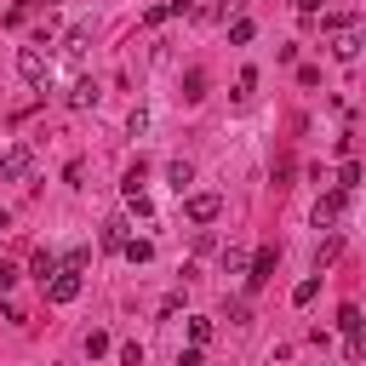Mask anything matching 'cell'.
Masks as SVG:
<instances>
[{"mask_svg": "<svg viewBox=\"0 0 366 366\" xmlns=\"http://www.w3.org/2000/svg\"><path fill=\"white\" fill-rule=\"evenodd\" d=\"M17 74H23L29 86H46V80H51V57H46L40 46H23V51H17Z\"/></svg>", "mask_w": 366, "mask_h": 366, "instance_id": "obj_1", "label": "cell"}, {"mask_svg": "<svg viewBox=\"0 0 366 366\" xmlns=\"http://www.w3.org/2000/svg\"><path fill=\"white\" fill-rule=\"evenodd\" d=\"M29 172H34V149H29V143H11V149L0 154V177H6V183H23Z\"/></svg>", "mask_w": 366, "mask_h": 366, "instance_id": "obj_2", "label": "cell"}, {"mask_svg": "<svg viewBox=\"0 0 366 366\" xmlns=\"http://www.w3.org/2000/svg\"><path fill=\"white\" fill-rule=\"evenodd\" d=\"M46 297H51V303H74V297H80V269L57 263V274L46 280Z\"/></svg>", "mask_w": 366, "mask_h": 366, "instance_id": "obj_3", "label": "cell"}, {"mask_svg": "<svg viewBox=\"0 0 366 366\" xmlns=\"http://www.w3.org/2000/svg\"><path fill=\"white\" fill-rule=\"evenodd\" d=\"M274 257H280L274 246H257V252L246 257V286H252V292H257V286H263V280L274 274Z\"/></svg>", "mask_w": 366, "mask_h": 366, "instance_id": "obj_4", "label": "cell"}, {"mask_svg": "<svg viewBox=\"0 0 366 366\" xmlns=\"http://www.w3.org/2000/svg\"><path fill=\"white\" fill-rule=\"evenodd\" d=\"M337 223H343V189L315 200V229H337Z\"/></svg>", "mask_w": 366, "mask_h": 366, "instance_id": "obj_5", "label": "cell"}, {"mask_svg": "<svg viewBox=\"0 0 366 366\" xmlns=\"http://www.w3.org/2000/svg\"><path fill=\"white\" fill-rule=\"evenodd\" d=\"M223 212V200L212 194V189H200V194H189V223H212Z\"/></svg>", "mask_w": 366, "mask_h": 366, "instance_id": "obj_6", "label": "cell"}, {"mask_svg": "<svg viewBox=\"0 0 366 366\" xmlns=\"http://www.w3.org/2000/svg\"><path fill=\"white\" fill-rule=\"evenodd\" d=\"M183 11H194V0H160V6H149V11H143V23L154 29V23H166V17H183Z\"/></svg>", "mask_w": 366, "mask_h": 366, "instance_id": "obj_7", "label": "cell"}, {"mask_svg": "<svg viewBox=\"0 0 366 366\" xmlns=\"http://www.w3.org/2000/svg\"><path fill=\"white\" fill-rule=\"evenodd\" d=\"M97 103V80H74L69 86V109H92Z\"/></svg>", "mask_w": 366, "mask_h": 366, "instance_id": "obj_8", "label": "cell"}, {"mask_svg": "<svg viewBox=\"0 0 366 366\" xmlns=\"http://www.w3.org/2000/svg\"><path fill=\"white\" fill-rule=\"evenodd\" d=\"M166 183H172L177 194H189V183H194V166H189V160H172V166H166Z\"/></svg>", "mask_w": 366, "mask_h": 366, "instance_id": "obj_9", "label": "cell"}, {"mask_svg": "<svg viewBox=\"0 0 366 366\" xmlns=\"http://www.w3.org/2000/svg\"><path fill=\"white\" fill-rule=\"evenodd\" d=\"M126 240H132V234H126V217H109V223H103V246H109V252H120Z\"/></svg>", "mask_w": 366, "mask_h": 366, "instance_id": "obj_10", "label": "cell"}, {"mask_svg": "<svg viewBox=\"0 0 366 366\" xmlns=\"http://www.w3.org/2000/svg\"><path fill=\"white\" fill-rule=\"evenodd\" d=\"M200 97H206V74L189 69V74H183V103H200Z\"/></svg>", "mask_w": 366, "mask_h": 366, "instance_id": "obj_11", "label": "cell"}, {"mask_svg": "<svg viewBox=\"0 0 366 366\" xmlns=\"http://www.w3.org/2000/svg\"><path fill=\"white\" fill-rule=\"evenodd\" d=\"M34 6H46V0H17V6L6 11V29H17V23H29V17H34Z\"/></svg>", "mask_w": 366, "mask_h": 366, "instance_id": "obj_12", "label": "cell"}, {"mask_svg": "<svg viewBox=\"0 0 366 366\" xmlns=\"http://www.w3.org/2000/svg\"><path fill=\"white\" fill-rule=\"evenodd\" d=\"M86 34H92V23H74V29H69V40H63V51H69V57H80V51H86Z\"/></svg>", "mask_w": 366, "mask_h": 366, "instance_id": "obj_13", "label": "cell"}, {"mask_svg": "<svg viewBox=\"0 0 366 366\" xmlns=\"http://www.w3.org/2000/svg\"><path fill=\"white\" fill-rule=\"evenodd\" d=\"M360 46H366V34H349V29H343V34H337V46H332V51H337V57H343V63H349V57H355V51H360Z\"/></svg>", "mask_w": 366, "mask_h": 366, "instance_id": "obj_14", "label": "cell"}, {"mask_svg": "<svg viewBox=\"0 0 366 366\" xmlns=\"http://www.w3.org/2000/svg\"><path fill=\"white\" fill-rule=\"evenodd\" d=\"M315 292H320V274H309V280H297V286H292V303L303 309V303H315Z\"/></svg>", "mask_w": 366, "mask_h": 366, "instance_id": "obj_15", "label": "cell"}, {"mask_svg": "<svg viewBox=\"0 0 366 366\" xmlns=\"http://www.w3.org/2000/svg\"><path fill=\"white\" fill-rule=\"evenodd\" d=\"M337 326H343L349 337H360V326H366V320H360V309H355V303H343V309H337Z\"/></svg>", "mask_w": 366, "mask_h": 366, "instance_id": "obj_16", "label": "cell"}, {"mask_svg": "<svg viewBox=\"0 0 366 366\" xmlns=\"http://www.w3.org/2000/svg\"><path fill=\"white\" fill-rule=\"evenodd\" d=\"M252 34H257V29H252V17H234V23H229V46H246Z\"/></svg>", "mask_w": 366, "mask_h": 366, "instance_id": "obj_17", "label": "cell"}, {"mask_svg": "<svg viewBox=\"0 0 366 366\" xmlns=\"http://www.w3.org/2000/svg\"><path fill=\"white\" fill-rule=\"evenodd\" d=\"M29 269H34V274H40V280H51V274H57V257H51V252H46V246H40V252H34V263H29Z\"/></svg>", "mask_w": 366, "mask_h": 366, "instance_id": "obj_18", "label": "cell"}, {"mask_svg": "<svg viewBox=\"0 0 366 366\" xmlns=\"http://www.w3.org/2000/svg\"><path fill=\"white\" fill-rule=\"evenodd\" d=\"M355 183H360V160H343L337 166V189H355Z\"/></svg>", "mask_w": 366, "mask_h": 366, "instance_id": "obj_19", "label": "cell"}, {"mask_svg": "<svg viewBox=\"0 0 366 366\" xmlns=\"http://www.w3.org/2000/svg\"><path fill=\"white\" fill-rule=\"evenodd\" d=\"M120 252H126V257H132V263H149V257H154V246H149V240H126V246H120Z\"/></svg>", "mask_w": 366, "mask_h": 366, "instance_id": "obj_20", "label": "cell"}, {"mask_svg": "<svg viewBox=\"0 0 366 366\" xmlns=\"http://www.w3.org/2000/svg\"><path fill=\"white\" fill-rule=\"evenodd\" d=\"M252 320V303L246 297H229V326H246Z\"/></svg>", "mask_w": 366, "mask_h": 366, "instance_id": "obj_21", "label": "cell"}, {"mask_svg": "<svg viewBox=\"0 0 366 366\" xmlns=\"http://www.w3.org/2000/svg\"><path fill=\"white\" fill-rule=\"evenodd\" d=\"M189 343L206 349V343H212V320H189Z\"/></svg>", "mask_w": 366, "mask_h": 366, "instance_id": "obj_22", "label": "cell"}, {"mask_svg": "<svg viewBox=\"0 0 366 366\" xmlns=\"http://www.w3.org/2000/svg\"><path fill=\"white\" fill-rule=\"evenodd\" d=\"M257 92V69H240V80H234V97H252Z\"/></svg>", "mask_w": 366, "mask_h": 366, "instance_id": "obj_23", "label": "cell"}, {"mask_svg": "<svg viewBox=\"0 0 366 366\" xmlns=\"http://www.w3.org/2000/svg\"><path fill=\"white\" fill-rule=\"evenodd\" d=\"M223 269L240 274V269H246V252H240V246H223Z\"/></svg>", "mask_w": 366, "mask_h": 366, "instance_id": "obj_24", "label": "cell"}, {"mask_svg": "<svg viewBox=\"0 0 366 366\" xmlns=\"http://www.w3.org/2000/svg\"><path fill=\"white\" fill-rule=\"evenodd\" d=\"M86 355H92V360L109 355V332H86Z\"/></svg>", "mask_w": 366, "mask_h": 366, "instance_id": "obj_25", "label": "cell"}, {"mask_svg": "<svg viewBox=\"0 0 366 366\" xmlns=\"http://www.w3.org/2000/svg\"><path fill=\"white\" fill-rule=\"evenodd\" d=\"M63 263H69V269H86V263H92V246H74V252H69Z\"/></svg>", "mask_w": 366, "mask_h": 366, "instance_id": "obj_26", "label": "cell"}, {"mask_svg": "<svg viewBox=\"0 0 366 366\" xmlns=\"http://www.w3.org/2000/svg\"><path fill=\"white\" fill-rule=\"evenodd\" d=\"M120 366H143V349L137 343H120Z\"/></svg>", "mask_w": 366, "mask_h": 366, "instance_id": "obj_27", "label": "cell"}, {"mask_svg": "<svg viewBox=\"0 0 366 366\" xmlns=\"http://www.w3.org/2000/svg\"><path fill=\"white\" fill-rule=\"evenodd\" d=\"M11 286H17V269H11V263H0V292H11Z\"/></svg>", "mask_w": 366, "mask_h": 366, "instance_id": "obj_28", "label": "cell"}, {"mask_svg": "<svg viewBox=\"0 0 366 366\" xmlns=\"http://www.w3.org/2000/svg\"><path fill=\"white\" fill-rule=\"evenodd\" d=\"M177 366H200V349H194V343H189V349H183V355H177Z\"/></svg>", "mask_w": 366, "mask_h": 366, "instance_id": "obj_29", "label": "cell"}, {"mask_svg": "<svg viewBox=\"0 0 366 366\" xmlns=\"http://www.w3.org/2000/svg\"><path fill=\"white\" fill-rule=\"evenodd\" d=\"M297 11H303V17L315 23V17H320V0H297Z\"/></svg>", "mask_w": 366, "mask_h": 366, "instance_id": "obj_30", "label": "cell"}]
</instances>
